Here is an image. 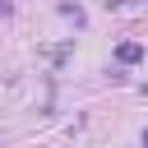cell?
Instances as JSON below:
<instances>
[{
  "mask_svg": "<svg viewBox=\"0 0 148 148\" xmlns=\"http://www.w3.org/2000/svg\"><path fill=\"white\" fill-rule=\"evenodd\" d=\"M116 60H120V65H134V60H143V46H139V42H120V46H116Z\"/></svg>",
  "mask_w": 148,
  "mask_h": 148,
  "instance_id": "6da1fadb",
  "label": "cell"
},
{
  "mask_svg": "<svg viewBox=\"0 0 148 148\" xmlns=\"http://www.w3.org/2000/svg\"><path fill=\"white\" fill-rule=\"evenodd\" d=\"M0 14H9V5H5V0H0Z\"/></svg>",
  "mask_w": 148,
  "mask_h": 148,
  "instance_id": "7a4b0ae2",
  "label": "cell"
},
{
  "mask_svg": "<svg viewBox=\"0 0 148 148\" xmlns=\"http://www.w3.org/2000/svg\"><path fill=\"white\" fill-rule=\"evenodd\" d=\"M143 148H148V130H143Z\"/></svg>",
  "mask_w": 148,
  "mask_h": 148,
  "instance_id": "3957f363",
  "label": "cell"
}]
</instances>
